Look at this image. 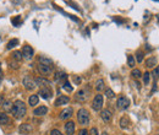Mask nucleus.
<instances>
[{"mask_svg":"<svg viewBox=\"0 0 159 135\" xmlns=\"http://www.w3.org/2000/svg\"><path fill=\"white\" fill-rule=\"evenodd\" d=\"M11 113H12V116L13 118H16V119H21L26 116V113H27V108H26V104L23 101H15V103H13V107H12V109H11Z\"/></svg>","mask_w":159,"mask_h":135,"instance_id":"nucleus-1","label":"nucleus"},{"mask_svg":"<svg viewBox=\"0 0 159 135\" xmlns=\"http://www.w3.org/2000/svg\"><path fill=\"white\" fill-rule=\"evenodd\" d=\"M88 96H89V86L85 87V89H81V90H78L77 92H76L75 101L76 102H80V103H83V102L87 101Z\"/></svg>","mask_w":159,"mask_h":135,"instance_id":"nucleus-2","label":"nucleus"},{"mask_svg":"<svg viewBox=\"0 0 159 135\" xmlns=\"http://www.w3.org/2000/svg\"><path fill=\"white\" fill-rule=\"evenodd\" d=\"M77 120L81 125H88L89 124V113L86 108H81V109H78Z\"/></svg>","mask_w":159,"mask_h":135,"instance_id":"nucleus-3","label":"nucleus"},{"mask_svg":"<svg viewBox=\"0 0 159 135\" xmlns=\"http://www.w3.org/2000/svg\"><path fill=\"white\" fill-rule=\"evenodd\" d=\"M22 84H23V87H25L27 91H33L37 87L36 80L32 79L31 76H25L23 80H22Z\"/></svg>","mask_w":159,"mask_h":135,"instance_id":"nucleus-4","label":"nucleus"},{"mask_svg":"<svg viewBox=\"0 0 159 135\" xmlns=\"http://www.w3.org/2000/svg\"><path fill=\"white\" fill-rule=\"evenodd\" d=\"M103 95L98 93V95H95V97L93 98V102H92V108L95 111V112H98L102 109V107H103Z\"/></svg>","mask_w":159,"mask_h":135,"instance_id":"nucleus-5","label":"nucleus"},{"mask_svg":"<svg viewBox=\"0 0 159 135\" xmlns=\"http://www.w3.org/2000/svg\"><path fill=\"white\" fill-rule=\"evenodd\" d=\"M22 57H23V59H26V60H31L32 58H33V55H34V50H33V48L31 45H23V48H22Z\"/></svg>","mask_w":159,"mask_h":135,"instance_id":"nucleus-6","label":"nucleus"},{"mask_svg":"<svg viewBox=\"0 0 159 135\" xmlns=\"http://www.w3.org/2000/svg\"><path fill=\"white\" fill-rule=\"evenodd\" d=\"M54 70V66H48V65H43V64H38V71L40 75L43 76H48L50 75Z\"/></svg>","mask_w":159,"mask_h":135,"instance_id":"nucleus-7","label":"nucleus"},{"mask_svg":"<svg viewBox=\"0 0 159 135\" xmlns=\"http://www.w3.org/2000/svg\"><path fill=\"white\" fill-rule=\"evenodd\" d=\"M129 104H130V101L125 96H120L116 101V106L119 109H126V108H129Z\"/></svg>","mask_w":159,"mask_h":135,"instance_id":"nucleus-8","label":"nucleus"},{"mask_svg":"<svg viewBox=\"0 0 159 135\" xmlns=\"http://www.w3.org/2000/svg\"><path fill=\"white\" fill-rule=\"evenodd\" d=\"M39 96L44 98V99H49L52 96H53V91L50 89V86H47V87H40V90H39Z\"/></svg>","mask_w":159,"mask_h":135,"instance_id":"nucleus-9","label":"nucleus"},{"mask_svg":"<svg viewBox=\"0 0 159 135\" xmlns=\"http://www.w3.org/2000/svg\"><path fill=\"white\" fill-rule=\"evenodd\" d=\"M72 114H73V109L71 107H67V108H65V109H63L60 112L59 118L61 120H66V119H70L72 117Z\"/></svg>","mask_w":159,"mask_h":135,"instance_id":"nucleus-10","label":"nucleus"},{"mask_svg":"<svg viewBox=\"0 0 159 135\" xmlns=\"http://www.w3.org/2000/svg\"><path fill=\"white\" fill-rule=\"evenodd\" d=\"M32 130H33V126L30 123H23L18 126V133L21 135H28V134H31Z\"/></svg>","mask_w":159,"mask_h":135,"instance_id":"nucleus-11","label":"nucleus"},{"mask_svg":"<svg viewBox=\"0 0 159 135\" xmlns=\"http://www.w3.org/2000/svg\"><path fill=\"white\" fill-rule=\"evenodd\" d=\"M47 113H48V108L45 106H39L37 108H34L33 116H36V117H43V116H45Z\"/></svg>","mask_w":159,"mask_h":135,"instance_id":"nucleus-12","label":"nucleus"},{"mask_svg":"<svg viewBox=\"0 0 159 135\" xmlns=\"http://www.w3.org/2000/svg\"><path fill=\"white\" fill-rule=\"evenodd\" d=\"M36 80V85L39 86V87H47V86H50V81L43 77V76H40V77H37V79H34Z\"/></svg>","mask_w":159,"mask_h":135,"instance_id":"nucleus-13","label":"nucleus"},{"mask_svg":"<svg viewBox=\"0 0 159 135\" xmlns=\"http://www.w3.org/2000/svg\"><path fill=\"white\" fill-rule=\"evenodd\" d=\"M65 133H66V135H73L75 134V123H73V122H71V120L66 122Z\"/></svg>","mask_w":159,"mask_h":135,"instance_id":"nucleus-14","label":"nucleus"},{"mask_svg":"<svg viewBox=\"0 0 159 135\" xmlns=\"http://www.w3.org/2000/svg\"><path fill=\"white\" fill-rule=\"evenodd\" d=\"M100 117H102L103 122L109 123V122L112 120V118H113V114H112V112H110L109 109H103L102 113H100Z\"/></svg>","mask_w":159,"mask_h":135,"instance_id":"nucleus-15","label":"nucleus"},{"mask_svg":"<svg viewBox=\"0 0 159 135\" xmlns=\"http://www.w3.org/2000/svg\"><path fill=\"white\" fill-rule=\"evenodd\" d=\"M69 102H70V98H69L67 96H59L57 99H55V106L59 107V106H64V104H67Z\"/></svg>","mask_w":159,"mask_h":135,"instance_id":"nucleus-16","label":"nucleus"},{"mask_svg":"<svg viewBox=\"0 0 159 135\" xmlns=\"http://www.w3.org/2000/svg\"><path fill=\"white\" fill-rule=\"evenodd\" d=\"M38 62L39 64H43V65H48V66H54V63L50 58H47L44 55H39L38 58Z\"/></svg>","mask_w":159,"mask_h":135,"instance_id":"nucleus-17","label":"nucleus"},{"mask_svg":"<svg viewBox=\"0 0 159 135\" xmlns=\"http://www.w3.org/2000/svg\"><path fill=\"white\" fill-rule=\"evenodd\" d=\"M10 123V118L8 117V114L5 112H0V124L1 125H6Z\"/></svg>","mask_w":159,"mask_h":135,"instance_id":"nucleus-18","label":"nucleus"},{"mask_svg":"<svg viewBox=\"0 0 159 135\" xmlns=\"http://www.w3.org/2000/svg\"><path fill=\"white\" fill-rule=\"evenodd\" d=\"M39 102V97H38V95H32V96H30L28 98V104L31 107H36Z\"/></svg>","mask_w":159,"mask_h":135,"instance_id":"nucleus-19","label":"nucleus"},{"mask_svg":"<svg viewBox=\"0 0 159 135\" xmlns=\"http://www.w3.org/2000/svg\"><path fill=\"white\" fill-rule=\"evenodd\" d=\"M54 79H55V81H63V80L67 79V75L63 71H57L54 75Z\"/></svg>","mask_w":159,"mask_h":135,"instance_id":"nucleus-20","label":"nucleus"},{"mask_svg":"<svg viewBox=\"0 0 159 135\" xmlns=\"http://www.w3.org/2000/svg\"><path fill=\"white\" fill-rule=\"evenodd\" d=\"M157 65V58L155 57H151L146 60V66L147 68H154Z\"/></svg>","mask_w":159,"mask_h":135,"instance_id":"nucleus-21","label":"nucleus"},{"mask_svg":"<svg viewBox=\"0 0 159 135\" xmlns=\"http://www.w3.org/2000/svg\"><path fill=\"white\" fill-rule=\"evenodd\" d=\"M129 124H130V119L127 117H122L120 119V128H122V129H127Z\"/></svg>","mask_w":159,"mask_h":135,"instance_id":"nucleus-22","label":"nucleus"},{"mask_svg":"<svg viewBox=\"0 0 159 135\" xmlns=\"http://www.w3.org/2000/svg\"><path fill=\"white\" fill-rule=\"evenodd\" d=\"M95 90L98 91V92L104 90V80H103V79L97 80V82H95Z\"/></svg>","mask_w":159,"mask_h":135,"instance_id":"nucleus-23","label":"nucleus"},{"mask_svg":"<svg viewBox=\"0 0 159 135\" xmlns=\"http://www.w3.org/2000/svg\"><path fill=\"white\" fill-rule=\"evenodd\" d=\"M12 107H13V103L11 102V101H5L4 104H3V108H4V112H11L12 109Z\"/></svg>","mask_w":159,"mask_h":135,"instance_id":"nucleus-24","label":"nucleus"},{"mask_svg":"<svg viewBox=\"0 0 159 135\" xmlns=\"http://www.w3.org/2000/svg\"><path fill=\"white\" fill-rule=\"evenodd\" d=\"M12 59H15L16 62H21V60L23 59L22 52H21V50H15V52L12 53Z\"/></svg>","mask_w":159,"mask_h":135,"instance_id":"nucleus-25","label":"nucleus"},{"mask_svg":"<svg viewBox=\"0 0 159 135\" xmlns=\"http://www.w3.org/2000/svg\"><path fill=\"white\" fill-rule=\"evenodd\" d=\"M18 45V39L17 38H13V39H11L10 42L6 44V48L8 49H12V48H15V47H17Z\"/></svg>","mask_w":159,"mask_h":135,"instance_id":"nucleus-26","label":"nucleus"},{"mask_svg":"<svg viewBox=\"0 0 159 135\" xmlns=\"http://www.w3.org/2000/svg\"><path fill=\"white\" fill-rule=\"evenodd\" d=\"M63 89L67 92H72L73 91V87L70 85V82H67V81H65V82L63 84Z\"/></svg>","mask_w":159,"mask_h":135,"instance_id":"nucleus-27","label":"nucleus"},{"mask_svg":"<svg viewBox=\"0 0 159 135\" xmlns=\"http://www.w3.org/2000/svg\"><path fill=\"white\" fill-rule=\"evenodd\" d=\"M131 75H132V77H135V79H140L141 75H142V72L138 69H134L132 71H131Z\"/></svg>","mask_w":159,"mask_h":135,"instance_id":"nucleus-28","label":"nucleus"},{"mask_svg":"<svg viewBox=\"0 0 159 135\" xmlns=\"http://www.w3.org/2000/svg\"><path fill=\"white\" fill-rule=\"evenodd\" d=\"M127 65L130 68L135 66V58H134V55H127Z\"/></svg>","mask_w":159,"mask_h":135,"instance_id":"nucleus-29","label":"nucleus"},{"mask_svg":"<svg viewBox=\"0 0 159 135\" xmlns=\"http://www.w3.org/2000/svg\"><path fill=\"white\" fill-rule=\"evenodd\" d=\"M11 22L13 23V26H20L21 25V16H16V17H13L12 20H11Z\"/></svg>","mask_w":159,"mask_h":135,"instance_id":"nucleus-30","label":"nucleus"},{"mask_svg":"<svg viewBox=\"0 0 159 135\" xmlns=\"http://www.w3.org/2000/svg\"><path fill=\"white\" fill-rule=\"evenodd\" d=\"M143 55H144V54H143V52H141V50H138V52L136 53V60H137L138 63H142V62H143Z\"/></svg>","mask_w":159,"mask_h":135,"instance_id":"nucleus-31","label":"nucleus"},{"mask_svg":"<svg viewBox=\"0 0 159 135\" xmlns=\"http://www.w3.org/2000/svg\"><path fill=\"white\" fill-rule=\"evenodd\" d=\"M149 79H151V74L148 71H146V72H144V75H143V84L148 85L149 84Z\"/></svg>","mask_w":159,"mask_h":135,"instance_id":"nucleus-32","label":"nucleus"},{"mask_svg":"<svg viewBox=\"0 0 159 135\" xmlns=\"http://www.w3.org/2000/svg\"><path fill=\"white\" fill-rule=\"evenodd\" d=\"M105 96L108 98H113L115 96V93H114V91L112 89H105Z\"/></svg>","mask_w":159,"mask_h":135,"instance_id":"nucleus-33","label":"nucleus"},{"mask_svg":"<svg viewBox=\"0 0 159 135\" xmlns=\"http://www.w3.org/2000/svg\"><path fill=\"white\" fill-rule=\"evenodd\" d=\"M153 77H154V80H158V79H159V65L154 68V71H153Z\"/></svg>","mask_w":159,"mask_h":135,"instance_id":"nucleus-34","label":"nucleus"},{"mask_svg":"<svg viewBox=\"0 0 159 135\" xmlns=\"http://www.w3.org/2000/svg\"><path fill=\"white\" fill-rule=\"evenodd\" d=\"M73 82H75L76 85H80V84L82 82V77H81V76H78V75L73 76Z\"/></svg>","mask_w":159,"mask_h":135,"instance_id":"nucleus-35","label":"nucleus"},{"mask_svg":"<svg viewBox=\"0 0 159 135\" xmlns=\"http://www.w3.org/2000/svg\"><path fill=\"white\" fill-rule=\"evenodd\" d=\"M89 135H99L98 129H97V128H92V129L89 130Z\"/></svg>","mask_w":159,"mask_h":135,"instance_id":"nucleus-36","label":"nucleus"},{"mask_svg":"<svg viewBox=\"0 0 159 135\" xmlns=\"http://www.w3.org/2000/svg\"><path fill=\"white\" fill-rule=\"evenodd\" d=\"M78 135H89V131L83 128V129H81V130L78 131Z\"/></svg>","mask_w":159,"mask_h":135,"instance_id":"nucleus-37","label":"nucleus"},{"mask_svg":"<svg viewBox=\"0 0 159 135\" xmlns=\"http://www.w3.org/2000/svg\"><path fill=\"white\" fill-rule=\"evenodd\" d=\"M50 135H63V134H61V131L58 130V129H53V130L50 131Z\"/></svg>","mask_w":159,"mask_h":135,"instance_id":"nucleus-38","label":"nucleus"},{"mask_svg":"<svg viewBox=\"0 0 159 135\" xmlns=\"http://www.w3.org/2000/svg\"><path fill=\"white\" fill-rule=\"evenodd\" d=\"M5 102V98H4V95L3 93H0V106H3Z\"/></svg>","mask_w":159,"mask_h":135,"instance_id":"nucleus-39","label":"nucleus"},{"mask_svg":"<svg viewBox=\"0 0 159 135\" xmlns=\"http://www.w3.org/2000/svg\"><path fill=\"white\" fill-rule=\"evenodd\" d=\"M114 21H116L117 23H122V22H124V20H120V18H116V17H115V18H114Z\"/></svg>","mask_w":159,"mask_h":135,"instance_id":"nucleus-40","label":"nucleus"},{"mask_svg":"<svg viewBox=\"0 0 159 135\" xmlns=\"http://www.w3.org/2000/svg\"><path fill=\"white\" fill-rule=\"evenodd\" d=\"M3 79V70H1V66H0V80Z\"/></svg>","mask_w":159,"mask_h":135,"instance_id":"nucleus-41","label":"nucleus"},{"mask_svg":"<svg viewBox=\"0 0 159 135\" xmlns=\"http://www.w3.org/2000/svg\"><path fill=\"white\" fill-rule=\"evenodd\" d=\"M102 135H109V134H108L107 131H104V133H102Z\"/></svg>","mask_w":159,"mask_h":135,"instance_id":"nucleus-42","label":"nucleus"},{"mask_svg":"<svg viewBox=\"0 0 159 135\" xmlns=\"http://www.w3.org/2000/svg\"><path fill=\"white\" fill-rule=\"evenodd\" d=\"M157 135H158V134H157Z\"/></svg>","mask_w":159,"mask_h":135,"instance_id":"nucleus-43","label":"nucleus"}]
</instances>
